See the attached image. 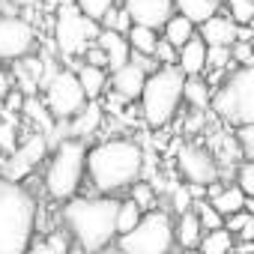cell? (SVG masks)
I'll return each instance as SVG.
<instances>
[{
	"mask_svg": "<svg viewBox=\"0 0 254 254\" xmlns=\"http://www.w3.org/2000/svg\"><path fill=\"white\" fill-rule=\"evenodd\" d=\"M87 147H90L87 141L72 138V135L51 144V153H48L45 171H42V191L54 206H60L84 191V186H87Z\"/></svg>",
	"mask_w": 254,
	"mask_h": 254,
	"instance_id": "obj_4",
	"label": "cell"
},
{
	"mask_svg": "<svg viewBox=\"0 0 254 254\" xmlns=\"http://www.w3.org/2000/svg\"><path fill=\"white\" fill-rule=\"evenodd\" d=\"M129 45H132V54H147V57H156V45H159V30L153 27H144V24H132L129 27Z\"/></svg>",
	"mask_w": 254,
	"mask_h": 254,
	"instance_id": "obj_25",
	"label": "cell"
},
{
	"mask_svg": "<svg viewBox=\"0 0 254 254\" xmlns=\"http://www.w3.org/2000/svg\"><path fill=\"white\" fill-rule=\"evenodd\" d=\"M245 212L254 218V197H245Z\"/></svg>",
	"mask_w": 254,
	"mask_h": 254,
	"instance_id": "obj_42",
	"label": "cell"
},
{
	"mask_svg": "<svg viewBox=\"0 0 254 254\" xmlns=\"http://www.w3.org/2000/svg\"><path fill=\"white\" fill-rule=\"evenodd\" d=\"M183 87H186V75L180 66H159L147 75L144 93L138 99L141 120L147 129L165 132L177 120V114L183 111Z\"/></svg>",
	"mask_w": 254,
	"mask_h": 254,
	"instance_id": "obj_5",
	"label": "cell"
},
{
	"mask_svg": "<svg viewBox=\"0 0 254 254\" xmlns=\"http://www.w3.org/2000/svg\"><path fill=\"white\" fill-rule=\"evenodd\" d=\"M236 186L245 191V197H254V162H248V159H242L239 162V168H236Z\"/></svg>",
	"mask_w": 254,
	"mask_h": 254,
	"instance_id": "obj_35",
	"label": "cell"
},
{
	"mask_svg": "<svg viewBox=\"0 0 254 254\" xmlns=\"http://www.w3.org/2000/svg\"><path fill=\"white\" fill-rule=\"evenodd\" d=\"M39 230V200L27 183L0 174V254H27Z\"/></svg>",
	"mask_w": 254,
	"mask_h": 254,
	"instance_id": "obj_3",
	"label": "cell"
},
{
	"mask_svg": "<svg viewBox=\"0 0 254 254\" xmlns=\"http://www.w3.org/2000/svg\"><path fill=\"white\" fill-rule=\"evenodd\" d=\"M126 194H129L144 212H150V209H156V206H162V194H159V189H156V183H150L147 177H141L129 191H126Z\"/></svg>",
	"mask_w": 254,
	"mask_h": 254,
	"instance_id": "obj_28",
	"label": "cell"
},
{
	"mask_svg": "<svg viewBox=\"0 0 254 254\" xmlns=\"http://www.w3.org/2000/svg\"><path fill=\"white\" fill-rule=\"evenodd\" d=\"M147 75L150 72L144 66H138L135 60L123 63L120 69L111 72V87H108L111 93H108V99H114V105H132V102H138L141 93H144Z\"/></svg>",
	"mask_w": 254,
	"mask_h": 254,
	"instance_id": "obj_13",
	"label": "cell"
},
{
	"mask_svg": "<svg viewBox=\"0 0 254 254\" xmlns=\"http://www.w3.org/2000/svg\"><path fill=\"white\" fill-rule=\"evenodd\" d=\"M102 123H105V111H102V102H87V105H84V111L66 123V132H69L72 138L90 141V138H93V135L102 129Z\"/></svg>",
	"mask_w": 254,
	"mask_h": 254,
	"instance_id": "obj_17",
	"label": "cell"
},
{
	"mask_svg": "<svg viewBox=\"0 0 254 254\" xmlns=\"http://www.w3.org/2000/svg\"><path fill=\"white\" fill-rule=\"evenodd\" d=\"M248 221H251V215H248L245 209H239V212H230V215H224V227H227V230H230L233 236H236V233H239V230H242V227H245Z\"/></svg>",
	"mask_w": 254,
	"mask_h": 254,
	"instance_id": "obj_38",
	"label": "cell"
},
{
	"mask_svg": "<svg viewBox=\"0 0 254 254\" xmlns=\"http://www.w3.org/2000/svg\"><path fill=\"white\" fill-rule=\"evenodd\" d=\"M174 254H203V251L200 248H177Z\"/></svg>",
	"mask_w": 254,
	"mask_h": 254,
	"instance_id": "obj_43",
	"label": "cell"
},
{
	"mask_svg": "<svg viewBox=\"0 0 254 254\" xmlns=\"http://www.w3.org/2000/svg\"><path fill=\"white\" fill-rule=\"evenodd\" d=\"M197 33H200V39L209 45V48H230L239 36H242V27L227 15V12H215L212 18H206L203 24H197Z\"/></svg>",
	"mask_w": 254,
	"mask_h": 254,
	"instance_id": "obj_15",
	"label": "cell"
},
{
	"mask_svg": "<svg viewBox=\"0 0 254 254\" xmlns=\"http://www.w3.org/2000/svg\"><path fill=\"white\" fill-rule=\"evenodd\" d=\"M84 63H93V66H105L108 69V54H105V48L99 45V42H93L87 51H84V57H81Z\"/></svg>",
	"mask_w": 254,
	"mask_h": 254,
	"instance_id": "obj_37",
	"label": "cell"
},
{
	"mask_svg": "<svg viewBox=\"0 0 254 254\" xmlns=\"http://www.w3.org/2000/svg\"><path fill=\"white\" fill-rule=\"evenodd\" d=\"M212 206L221 212V215H230V212H239V209H245V191L236 186V180L233 183H224L212 197Z\"/></svg>",
	"mask_w": 254,
	"mask_h": 254,
	"instance_id": "obj_23",
	"label": "cell"
},
{
	"mask_svg": "<svg viewBox=\"0 0 254 254\" xmlns=\"http://www.w3.org/2000/svg\"><path fill=\"white\" fill-rule=\"evenodd\" d=\"M212 114L230 129L254 123V66H236L215 87Z\"/></svg>",
	"mask_w": 254,
	"mask_h": 254,
	"instance_id": "obj_7",
	"label": "cell"
},
{
	"mask_svg": "<svg viewBox=\"0 0 254 254\" xmlns=\"http://www.w3.org/2000/svg\"><path fill=\"white\" fill-rule=\"evenodd\" d=\"M117 3H120V0H75V6H78L87 18H93V21H102Z\"/></svg>",
	"mask_w": 254,
	"mask_h": 254,
	"instance_id": "obj_32",
	"label": "cell"
},
{
	"mask_svg": "<svg viewBox=\"0 0 254 254\" xmlns=\"http://www.w3.org/2000/svg\"><path fill=\"white\" fill-rule=\"evenodd\" d=\"M36 48H39V33L24 12H15V15L0 12V63L12 66L15 60L33 54Z\"/></svg>",
	"mask_w": 254,
	"mask_h": 254,
	"instance_id": "obj_11",
	"label": "cell"
},
{
	"mask_svg": "<svg viewBox=\"0 0 254 254\" xmlns=\"http://www.w3.org/2000/svg\"><path fill=\"white\" fill-rule=\"evenodd\" d=\"M141 218H144V209H141L129 194H123L120 203H117V233H120V236H123V233H129Z\"/></svg>",
	"mask_w": 254,
	"mask_h": 254,
	"instance_id": "obj_29",
	"label": "cell"
},
{
	"mask_svg": "<svg viewBox=\"0 0 254 254\" xmlns=\"http://www.w3.org/2000/svg\"><path fill=\"white\" fill-rule=\"evenodd\" d=\"M212 3H218V6H221V3H224V0H212Z\"/></svg>",
	"mask_w": 254,
	"mask_h": 254,
	"instance_id": "obj_44",
	"label": "cell"
},
{
	"mask_svg": "<svg viewBox=\"0 0 254 254\" xmlns=\"http://www.w3.org/2000/svg\"><path fill=\"white\" fill-rule=\"evenodd\" d=\"M114 248H117V254H174L177 251L174 212L165 206L144 212V218L129 233L117 236Z\"/></svg>",
	"mask_w": 254,
	"mask_h": 254,
	"instance_id": "obj_6",
	"label": "cell"
},
{
	"mask_svg": "<svg viewBox=\"0 0 254 254\" xmlns=\"http://www.w3.org/2000/svg\"><path fill=\"white\" fill-rule=\"evenodd\" d=\"M177 45H171L165 36L159 39V45H156V60H159V66H177Z\"/></svg>",
	"mask_w": 254,
	"mask_h": 254,
	"instance_id": "obj_36",
	"label": "cell"
},
{
	"mask_svg": "<svg viewBox=\"0 0 254 254\" xmlns=\"http://www.w3.org/2000/svg\"><path fill=\"white\" fill-rule=\"evenodd\" d=\"M48 147H51L48 135L30 132V135L3 159V177H9V180H15V183H24V180L48 159V153H51Z\"/></svg>",
	"mask_w": 254,
	"mask_h": 254,
	"instance_id": "obj_12",
	"label": "cell"
},
{
	"mask_svg": "<svg viewBox=\"0 0 254 254\" xmlns=\"http://www.w3.org/2000/svg\"><path fill=\"white\" fill-rule=\"evenodd\" d=\"M99 27H111V30H120V33H129V27H132V18H129V12H126V6L123 3H117L102 21H99Z\"/></svg>",
	"mask_w": 254,
	"mask_h": 254,
	"instance_id": "obj_33",
	"label": "cell"
},
{
	"mask_svg": "<svg viewBox=\"0 0 254 254\" xmlns=\"http://www.w3.org/2000/svg\"><path fill=\"white\" fill-rule=\"evenodd\" d=\"M194 212H197V218H200L203 230L224 227V215H221V212L212 206V200H206V197H197V200H194Z\"/></svg>",
	"mask_w": 254,
	"mask_h": 254,
	"instance_id": "obj_31",
	"label": "cell"
},
{
	"mask_svg": "<svg viewBox=\"0 0 254 254\" xmlns=\"http://www.w3.org/2000/svg\"><path fill=\"white\" fill-rule=\"evenodd\" d=\"M194 33H197V24H194V21H189V18H186V15H180V12H174V15L165 21V27H162V36H165L171 45H177V48H183Z\"/></svg>",
	"mask_w": 254,
	"mask_h": 254,
	"instance_id": "obj_24",
	"label": "cell"
},
{
	"mask_svg": "<svg viewBox=\"0 0 254 254\" xmlns=\"http://www.w3.org/2000/svg\"><path fill=\"white\" fill-rule=\"evenodd\" d=\"M212 96H215V87L209 84V78H203V75L186 78L183 108H189V111H212Z\"/></svg>",
	"mask_w": 254,
	"mask_h": 254,
	"instance_id": "obj_21",
	"label": "cell"
},
{
	"mask_svg": "<svg viewBox=\"0 0 254 254\" xmlns=\"http://www.w3.org/2000/svg\"><path fill=\"white\" fill-rule=\"evenodd\" d=\"M206 51H209V45L200 39V33H194V36L177 51V66L183 69L186 78H191V75H206Z\"/></svg>",
	"mask_w": 254,
	"mask_h": 254,
	"instance_id": "obj_18",
	"label": "cell"
},
{
	"mask_svg": "<svg viewBox=\"0 0 254 254\" xmlns=\"http://www.w3.org/2000/svg\"><path fill=\"white\" fill-rule=\"evenodd\" d=\"M233 245H236V236L227 227H215V230H203V239L197 248L203 254H233Z\"/></svg>",
	"mask_w": 254,
	"mask_h": 254,
	"instance_id": "obj_26",
	"label": "cell"
},
{
	"mask_svg": "<svg viewBox=\"0 0 254 254\" xmlns=\"http://www.w3.org/2000/svg\"><path fill=\"white\" fill-rule=\"evenodd\" d=\"M75 72H78V81H81V87H84V93H87L90 102H99L102 93H108V87H111V69L93 66V63H84L81 60L75 66Z\"/></svg>",
	"mask_w": 254,
	"mask_h": 254,
	"instance_id": "obj_20",
	"label": "cell"
},
{
	"mask_svg": "<svg viewBox=\"0 0 254 254\" xmlns=\"http://www.w3.org/2000/svg\"><path fill=\"white\" fill-rule=\"evenodd\" d=\"M117 203L111 194H75L57 206L60 224L69 230L81 254H105L117 242Z\"/></svg>",
	"mask_w": 254,
	"mask_h": 254,
	"instance_id": "obj_2",
	"label": "cell"
},
{
	"mask_svg": "<svg viewBox=\"0 0 254 254\" xmlns=\"http://www.w3.org/2000/svg\"><path fill=\"white\" fill-rule=\"evenodd\" d=\"M221 9L239 24V27H248L254 21V0H224Z\"/></svg>",
	"mask_w": 254,
	"mask_h": 254,
	"instance_id": "obj_30",
	"label": "cell"
},
{
	"mask_svg": "<svg viewBox=\"0 0 254 254\" xmlns=\"http://www.w3.org/2000/svg\"><path fill=\"white\" fill-rule=\"evenodd\" d=\"M233 135H236V144H239V153H242V159L254 162V123L236 126V129H233Z\"/></svg>",
	"mask_w": 254,
	"mask_h": 254,
	"instance_id": "obj_34",
	"label": "cell"
},
{
	"mask_svg": "<svg viewBox=\"0 0 254 254\" xmlns=\"http://www.w3.org/2000/svg\"><path fill=\"white\" fill-rule=\"evenodd\" d=\"M174 171L183 183L189 186H200L206 189L209 183L221 180V168H218V159L215 153L197 141V138H189V141H177V150H174Z\"/></svg>",
	"mask_w": 254,
	"mask_h": 254,
	"instance_id": "obj_10",
	"label": "cell"
},
{
	"mask_svg": "<svg viewBox=\"0 0 254 254\" xmlns=\"http://www.w3.org/2000/svg\"><path fill=\"white\" fill-rule=\"evenodd\" d=\"M42 102L57 123H69L72 117H78L84 111V105L90 99L78 81V72L69 66H57L51 72V78L42 84Z\"/></svg>",
	"mask_w": 254,
	"mask_h": 254,
	"instance_id": "obj_9",
	"label": "cell"
},
{
	"mask_svg": "<svg viewBox=\"0 0 254 254\" xmlns=\"http://www.w3.org/2000/svg\"><path fill=\"white\" fill-rule=\"evenodd\" d=\"M27 254H75V242L69 236V230L63 224L39 233L33 242H30V251Z\"/></svg>",
	"mask_w": 254,
	"mask_h": 254,
	"instance_id": "obj_19",
	"label": "cell"
},
{
	"mask_svg": "<svg viewBox=\"0 0 254 254\" xmlns=\"http://www.w3.org/2000/svg\"><path fill=\"white\" fill-rule=\"evenodd\" d=\"M236 239H239V242H254V218H251L239 233H236Z\"/></svg>",
	"mask_w": 254,
	"mask_h": 254,
	"instance_id": "obj_40",
	"label": "cell"
},
{
	"mask_svg": "<svg viewBox=\"0 0 254 254\" xmlns=\"http://www.w3.org/2000/svg\"><path fill=\"white\" fill-rule=\"evenodd\" d=\"M147 171L144 144L126 135H108L87 147V186L93 194L123 197Z\"/></svg>",
	"mask_w": 254,
	"mask_h": 254,
	"instance_id": "obj_1",
	"label": "cell"
},
{
	"mask_svg": "<svg viewBox=\"0 0 254 254\" xmlns=\"http://www.w3.org/2000/svg\"><path fill=\"white\" fill-rule=\"evenodd\" d=\"M174 6H177L180 15H186L194 24H203L206 18H212L221 9L218 3H212V0H174Z\"/></svg>",
	"mask_w": 254,
	"mask_h": 254,
	"instance_id": "obj_27",
	"label": "cell"
},
{
	"mask_svg": "<svg viewBox=\"0 0 254 254\" xmlns=\"http://www.w3.org/2000/svg\"><path fill=\"white\" fill-rule=\"evenodd\" d=\"M96 42L105 48V54H108V69H111V72L120 69L123 63H129V57H132V45H129V36H126V33L111 30V27H99Z\"/></svg>",
	"mask_w": 254,
	"mask_h": 254,
	"instance_id": "obj_16",
	"label": "cell"
},
{
	"mask_svg": "<svg viewBox=\"0 0 254 254\" xmlns=\"http://www.w3.org/2000/svg\"><path fill=\"white\" fill-rule=\"evenodd\" d=\"M12 72L6 69V63H0V111H3V102H6V96L12 93Z\"/></svg>",
	"mask_w": 254,
	"mask_h": 254,
	"instance_id": "obj_39",
	"label": "cell"
},
{
	"mask_svg": "<svg viewBox=\"0 0 254 254\" xmlns=\"http://www.w3.org/2000/svg\"><path fill=\"white\" fill-rule=\"evenodd\" d=\"M174 239H177V248H197L200 245L203 224H200L194 206L186 209V212H180V215H174Z\"/></svg>",
	"mask_w": 254,
	"mask_h": 254,
	"instance_id": "obj_22",
	"label": "cell"
},
{
	"mask_svg": "<svg viewBox=\"0 0 254 254\" xmlns=\"http://www.w3.org/2000/svg\"><path fill=\"white\" fill-rule=\"evenodd\" d=\"M12 3H15L21 12H33V9H39V6H42V0H12Z\"/></svg>",
	"mask_w": 254,
	"mask_h": 254,
	"instance_id": "obj_41",
	"label": "cell"
},
{
	"mask_svg": "<svg viewBox=\"0 0 254 254\" xmlns=\"http://www.w3.org/2000/svg\"><path fill=\"white\" fill-rule=\"evenodd\" d=\"M99 21L87 18L78 6H57L54 12V48L63 66L75 69L84 57V51L96 42Z\"/></svg>",
	"mask_w": 254,
	"mask_h": 254,
	"instance_id": "obj_8",
	"label": "cell"
},
{
	"mask_svg": "<svg viewBox=\"0 0 254 254\" xmlns=\"http://www.w3.org/2000/svg\"><path fill=\"white\" fill-rule=\"evenodd\" d=\"M129 12L132 24H144V27H153V30H162L165 21L177 12L174 0H120Z\"/></svg>",
	"mask_w": 254,
	"mask_h": 254,
	"instance_id": "obj_14",
	"label": "cell"
}]
</instances>
